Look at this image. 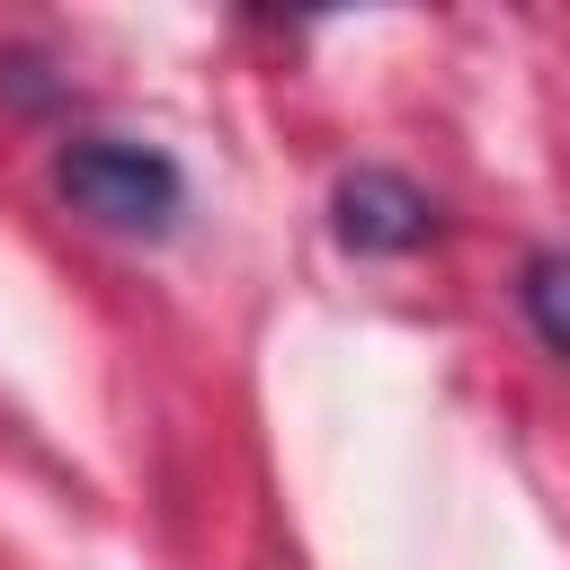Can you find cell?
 Returning a JSON list of instances; mask_svg holds the SVG:
<instances>
[{
	"label": "cell",
	"mask_w": 570,
	"mask_h": 570,
	"mask_svg": "<svg viewBox=\"0 0 570 570\" xmlns=\"http://www.w3.org/2000/svg\"><path fill=\"white\" fill-rule=\"evenodd\" d=\"M53 178H62V196H71L89 223H107V232H169L178 205H187L178 160L151 151V142H125V134H80V142H62Z\"/></svg>",
	"instance_id": "obj_1"
},
{
	"label": "cell",
	"mask_w": 570,
	"mask_h": 570,
	"mask_svg": "<svg viewBox=\"0 0 570 570\" xmlns=\"http://www.w3.org/2000/svg\"><path fill=\"white\" fill-rule=\"evenodd\" d=\"M330 223L347 249L365 258H401V249H428L436 240V205L401 178V169H347L338 196H330Z\"/></svg>",
	"instance_id": "obj_2"
},
{
	"label": "cell",
	"mask_w": 570,
	"mask_h": 570,
	"mask_svg": "<svg viewBox=\"0 0 570 570\" xmlns=\"http://www.w3.org/2000/svg\"><path fill=\"white\" fill-rule=\"evenodd\" d=\"M517 294H525V321H534V338H543L552 356H570V249H534Z\"/></svg>",
	"instance_id": "obj_3"
}]
</instances>
